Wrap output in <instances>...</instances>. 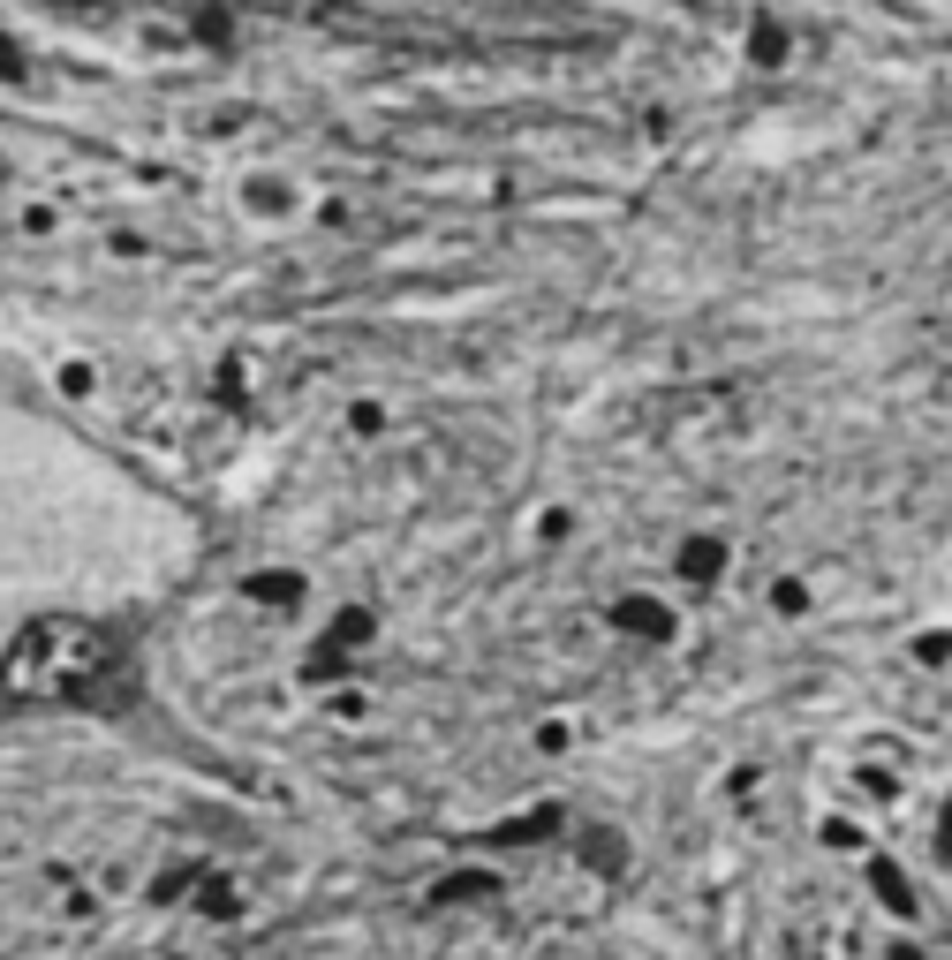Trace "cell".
<instances>
[{
	"label": "cell",
	"mask_w": 952,
	"mask_h": 960,
	"mask_svg": "<svg viewBox=\"0 0 952 960\" xmlns=\"http://www.w3.org/2000/svg\"><path fill=\"white\" fill-rule=\"evenodd\" d=\"M560 537H567V507H544L537 515V545H560Z\"/></svg>",
	"instance_id": "cell-8"
},
{
	"label": "cell",
	"mask_w": 952,
	"mask_h": 960,
	"mask_svg": "<svg viewBox=\"0 0 952 960\" xmlns=\"http://www.w3.org/2000/svg\"><path fill=\"white\" fill-rule=\"evenodd\" d=\"M884 960H930V953H922L915 938H892V945H884Z\"/></svg>",
	"instance_id": "cell-11"
},
{
	"label": "cell",
	"mask_w": 952,
	"mask_h": 960,
	"mask_svg": "<svg viewBox=\"0 0 952 960\" xmlns=\"http://www.w3.org/2000/svg\"><path fill=\"white\" fill-rule=\"evenodd\" d=\"M242 590H250L257 605H295V598H303V575H250Z\"/></svg>",
	"instance_id": "cell-4"
},
{
	"label": "cell",
	"mask_w": 952,
	"mask_h": 960,
	"mask_svg": "<svg viewBox=\"0 0 952 960\" xmlns=\"http://www.w3.org/2000/svg\"><path fill=\"white\" fill-rule=\"evenodd\" d=\"M869 892H877L892 915H915V892H907V877L892 870V862H869Z\"/></svg>",
	"instance_id": "cell-3"
},
{
	"label": "cell",
	"mask_w": 952,
	"mask_h": 960,
	"mask_svg": "<svg viewBox=\"0 0 952 960\" xmlns=\"http://www.w3.org/2000/svg\"><path fill=\"white\" fill-rule=\"evenodd\" d=\"M612 620H620L628 635H650V643H665V635H673V613H665V605H650V598H620V605H612Z\"/></svg>",
	"instance_id": "cell-2"
},
{
	"label": "cell",
	"mask_w": 952,
	"mask_h": 960,
	"mask_svg": "<svg viewBox=\"0 0 952 960\" xmlns=\"http://www.w3.org/2000/svg\"><path fill=\"white\" fill-rule=\"evenodd\" d=\"M197 908L212 915V923H220V915H235V885H227V877H212V885L197 892Z\"/></svg>",
	"instance_id": "cell-6"
},
{
	"label": "cell",
	"mask_w": 952,
	"mask_h": 960,
	"mask_svg": "<svg viewBox=\"0 0 952 960\" xmlns=\"http://www.w3.org/2000/svg\"><path fill=\"white\" fill-rule=\"evenodd\" d=\"M348 424H356V431H378V424H386V409H378V401H356V409H348Z\"/></svg>",
	"instance_id": "cell-9"
},
{
	"label": "cell",
	"mask_w": 952,
	"mask_h": 960,
	"mask_svg": "<svg viewBox=\"0 0 952 960\" xmlns=\"http://www.w3.org/2000/svg\"><path fill=\"white\" fill-rule=\"evenodd\" d=\"M61 394H91V371H84V363H61Z\"/></svg>",
	"instance_id": "cell-10"
},
{
	"label": "cell",
	"mask_w": 952,
	"mask_h": 960,
	"mask_svg": "<svg viewBox=\"0 0 952 960\" xmlns=\"http://www.w3.org/2000/svg\"><path fill=\"white\" fill-rule=\"evenodd\" d=\"M726 575V537H688L680 545V583H718Z\"/></svg>",
	"instance_id": "cell-1"
},
{
	"label": "cell",
	"mask_w": 952,
	"mask_h": 960,
	"mask_svg": "<svg viewBox=\"0 0 952 960\" xmlns=\"http://www.w3.org/2000/svg\"><path fill=\"white\" fill-rule=\"evenodd\" d=\"M824 847H839V855H854L862 847V832H854V817H824V832H816Z\"/></svg>",
	"instance_id": "cell-7"
},
{
	"label": "cell",
	"mask_w": 952,
	"mask_h": 960,
	"mask_svg": "<svg viewBox=\"0 0 952 960\" xmlns=\"http://www.w3.org/2000/svg\"><path fill=\"white\" fill-rule=\"evenodd\" d=\"M771 613L801 620V613H809V583H801V575H779V583H771Z\"/></svg>",
	"instance_id": "cell-5"
}]
</instances>
